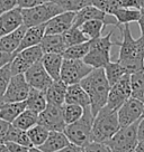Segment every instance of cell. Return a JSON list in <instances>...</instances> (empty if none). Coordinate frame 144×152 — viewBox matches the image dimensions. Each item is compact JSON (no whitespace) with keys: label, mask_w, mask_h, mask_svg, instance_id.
I'll return each instance as SVG.
<instances>
[{"label":"cell","mask_w":144,"mask_h":152,"mask_svg":"<svg viewBox=\"0 0 144 152\" xmlns=\"http://www.w3.org/2000/svg\"><path fill=\"white\" fill-rule=\"evenodd\" d=\"M122 33V42H115L120 47L117 62L128 74L144 69V36L134 39L128 24L118 26Z\"/></svg>","instance_id":"6da1fadb"},{"label":"cell","mask_w":144,"mask_h":152,"mask_svg":"<svg viewBox=\"0 0 144 152\" xmlns=\"http://www.w3.org/2000/svg\"><path fill=\"white\" fill-rule=\"evenodd\" d=\"M80 85L89 96L90 109L95 116L99 112V110L107 104L108 93L111 90V85L106 77L105 69L92 68V71L81 80Z\"/></svg>","instance_id":"7a4b0ae2"},{"label":"cell","mask_w":144,"mask_h":152,"mask_svg":"<svg viewBox=\"0 0 144 152\" xmlns=\"http://www.w3.org/2000/svg\"><path fill=\"white\" fill-rule=\"evenodd\" d=\"M120 129L117 111H113L105 105L94 118L91 132L92 141L106 143Z\"/></svg>","instance_id":"3957f363"},{"label":"cell","mask_w":144,"mask_h":152,"mask_svg":"<svg viewBox=\"0 0 144 152\" xmlns=\"http://www.w3.org/2000/svg\"><path fill=\"white\" fill-rule=\"evenodd\" d=\"M113 31H109L106 36H100L95 39H90V48L87 55L83 57V62L92 68H104L111 61V49L115 45L111 42Z\"/></svg>","instance_id":"277c9868"},{"label":"cell","mask_w":144,"mask_h":152,"mask_svg":"<svg viewBox=\"0 0 144 152\" xmlns=\"http://www.w3.org/2000/svg\"><path fill=\"white\" fill-rule=\"evenodd\" d=\"M94 114L90 106L85 107V112L80 119L71 124H67L63 132L65 133L69 141L81 147H86L88 143L92 141V122Z\"/></svg>","instance_id":"5b68a950"},{"label":"cell","mask_w":144,"mask_h":152,"mask_svg":"<svg viewBox=\"0 0 144 152\" xmlns=\"http://www.w3.org/2000/svg\"><path fill=\"white\" fill-rule=\"evenodd\" d=\"M63 11L64 10L53 1H48L27 9H22L23 24L26 27L46 24L50 19Z\"/></svg>","instance_id":"8992f818"},{"label":"cell","mask_w":144,"mask_h":152,"mask_svg":"<svg viewBox=\"0 0 144 152\" xmlns=\"http://www.w3.org/2000/svg\"><path fill=\"white\" fill-rule=\"evenodd\" d=\"M139 121H136L135 123L131 124L128 126L120 128L106 142L111 152H135V148L139 142L137 138Z\"/></svg>","instance_id":"52a82bcc"},{"label":"cell","mask_w":144,"mask_h":152,"mask_svg":"<svg viewBox=\"0 0 144 152\" xmlns=\"http://www.w3.org/2000/svg\"><path fill=\"white\" fill-rule=\"evenodd\" d=\"M92 67L83 62V59H67L63 58L60 80H62L67 85L80 83L90 72Z\"/></svg>","instance_id":"ba28073f"},{"label":"cell","mask_w":144,"mask_h":152,"mask_svg":"<svg viewBox=\"0 0 144 152\" xmlns=\"http://www.w3.org/2000/svg\"><path fill=\"white\" fill-rule=\"evenodd\" d=\"M131 94H132V90H131L130 74H126L120 81H117L115 84L111 86L106 106L113 111H117L130 99Z\"/></svg>","instance_id":"9c48e42d"},{"label":"cell","mask_w":144,"mask_h":152,"mask_svg":"<svg viewBox=\"0 0 144 152\" xmlns=\"http://www.w3.org/2000/svg\"><path fill=\"white\" fill-rule=\"evenodd\" d=\"M39 123L44 125L48 131H64L67 126L63 118V105L48 104L39 113Z\"/></svg>","instance_id":"30bf717a"},{"label":"cell","mask_w":144,"mask_h":152,"mask_svg":"<svg viewBox=\"0 0 144 152\" xmlns=\"http://www.w3.org/2000/svg\"><path fill=\"white\" fill-rule=\"evenodd\" d=\"M29 90L30 86L26 81L24 74L13 75L2 97L5 102H23L26 100Z\"/></svg>","instance_id":"8fae6325"},{"label":"cell","mask_w":144,"mask_h":152,"mask_svg":"<svg viewBox=\"0 0 144 152\" xmlns=\"http://www.w3.org/2000/svg\"><path fill=\"white\" fill-rule=\"evenodd\" d=\"M144 104L140 101L130 97L124 104L117 110V116L120 128L128 126L139 121L143 115Z\"/></svg>","instance_id":"7c38bea8"},{"label":"cell","mask_w":144,"mask_h":152,"mask_svg":"<svg viewBox=\"0 0 144 152\" xmlns=\"http://www.w3.org/2000/svg\"><path fill=\"white\" fill-rule=\"evenodd\" d=\"M25 78L30 87L36 90L45 91L52 84V77L48 75L46 69L44 68L42 62H39L29 67L27 71L24 73Z\"/></svg>","instance_id":"4fadbf2b"},{"label":"cell","mask_w":144,"mask_h":152,"mask_svg":"<svg viewBox=\"0 0 144 152\" xmlns=\"http://www.w3.org/2000/svg\"><path fill=\"white\" fill-rule=\"evenodd\" d=\"M91 19H99L102 20L104 24L107 25H114L117 26V20L114 16L111 15H107L100 9H98L97 7L94 5L87 6L82 9L78 10L76 12V17H74V21H73V26L74 27H79L81 24H83L87 20H91Z\"/></svg>","instance_id":"5bb4252c"},{"label":"cell","mask_w":144,"mask_h":152,"mask_svg":"<svg viewBox=\"0 0 144 152\" xmlns=\"http://www.w3.org/2000/svg\"><path fill=\"white\" fill-rule=\"evenodd\" d=\"M77 11H63L54 16L45 24V34L48 35H62L73 26Z\"/></svg>","instance_id":"9a60e30c"},{"label":"cell","mask_w":144,"mask_h":152,"mask_svg":"<svg viewBox=\"0 0 144 152\" xmlns=\"http://www.w3.org/2000/svg\"><path fill=\"white\" fill-rule=\"evenodd\" d=\"M23 24V15L19 7L0 15V37L11 33Z\"/></svg>","instance_id":"2e32d148"},{"label":"cell","mask_w":144,"mask_h":152,"mask_svg":"<svg viewBox=\"0 0 144 152\" xmlns=\"http://www.w3.org/2000/svg\"><path fill=\"white\" fill-rule=\"evenodd\" d=\"M26 29H27V27L25 25H22L20 27L13 30L11 33L0 37V49L15 54L19 47L20 43H22V39L24 37Z\"/></svg>","instance_id":"e0dca14e"},{"label":"cell","mask_w":144,"mask_h":152,"mask_svg":"<svg viewBox=\"0 0 144 152\" xmlns=\"http://www.w3.org/2000/svg\"><path fill=\"white\" fill-rule=\"evenodd\" d=\"M44 36H45V24L27 27L24 34V37L22 39V43H20L19 47H18L16 53L20 52L25 48L32 47L35 45H39Z\"/></svg>","instance_id":"ac0fdd59"},{"label":"cell","mask_w":144,"mask_h":152,"mask_svg":"<svg viewBox=\"0 0 144 152\" xmlns=\"http://www.w3.org/2000/svg\"><path fill=\"white\" fill-rule=\"evenodd\" d=\"M70 143L65 133L62 131H50L48 138L42 145H39L43 152H56Z\"/></svg>","instance_id":"d6986e66"},{"label":"cell","mask_w":144,"mask_h":152,"mask_svg":"<svg viewBox=\"0 0 144 152\" xmlns=\"http://www.w3.org/2000/svg\"><path fill=\"white\" fill-rule=\"evenodd\" d=\"M68 85L62 81H53L52 84L48 86L45 91V96L48 104L61 105L62 106L65 103V93H67Z\"/></svg>","instance_id":"ffe728a7"},{"label":"cell","mask_w":144,"mask_h":152,"mask_svg":"<svg viewBox=\"0 0 144 152\" xmlns=\"http://www.w3.org/2000/svg\"><path fill=\"white\" fill-rule=\"evenodd\" d=\"M65 103L67 104H77L82 107L90 106L89 96L86 91L82 88L80 83L68 85L67 93H65Z\"/></svg>","instance_id":"44dd1931"},{"label":"cell","mask_w":144,"mask_h":152,"mask_svg":"<svg viewBox=\"0 0 144 152\" xmlns=\"http://www.w3.org/2000/svg\"><path fill=\"white\" fill-rule=\"evenodd\" d=\"M42 64L44 68L46 69L48 75L52 77L53 81L60 80V74H61V67L63 63L62 54H56V53H46L43 55L42 58Z\"/></svg>","instance_id":"7402d4cb"},{"label":"cell","mask_w":144,"mask_h":152,"mask_svg":"<svg viewBox=\"0 0 144 152\" xmlns=\"http://www.w3.org/2000/svg\"><path fill=\"white\" fill-rule=\"evenodd\" d=\"M25 105H26V109L32 110L34 112H37V113L42 112L48 105L45 92L30 87L28 95L25 100Z\"/></svg>","instance_id":"603a6c76"},{"label":"cell","mask_w":144,"mask_h":152,"mask_svg":"<svg viewBox=\"0 0 144 152\" xmlns=\"http://www.w3.org/2000/svg\"><path fill=\"white\" fill-rule=\"evenodd\" d=\"M41 47L43 49L44 54L46 53H56V54H62L65 50V44L63 40L62 35H48L45 34L42 42H41Z\"/></svg>","instance_id":"cb8c5ba5"},{"label":"cell","mask_w":144,"mask_h":152,"mask_svg":"<svg viewBox=\"0 0 144 152\" xmlns=\"http://www.w3.org/2000/svg\"><path fill=\"white\" fill-rule=\"evenodd\" d=\"M26 110L25 101L23 102H5L0 109V119L13 123L17 116Z\"/></svg>","instance_id":"d4e9b609"},{"label":"cell","mask_w":144,"mask_h":152,"mask_svg":"<svg viewBox=\"0 0 144 152\" xmlns=\"http://www.w3.org/2000/svg\"><path fill=\"white\" fill-rule=\"evenodd\" d=\"M130 80L132 90L131 97L144 103V69L130 74Z\"/></svg>","instance_id":"484cf974"},{"label":"cell","mask_w":144,"mask_h":152,"mask_svg":"<svg viewBox=\"0 0 144 152\" xmlns=\"http://www.w3.org/2000/svg\"><path fill=\"white\" fill-rule=\"evenodd\" d=\"M37 123H39V113L34 112L32 110L26 109L17 116V119L11 124L20 130L27 131L28 129H30Z\"/></svg>","instance_id":"4316f807"},{"label":"cell","mask_w":144,"mask_h":152,"mask_svg":"<svg viewBox=\"0 0 144 152\" xmlns=\"http://www.w3.org/2000/svg\"><path fill=\"white\" fill-rule=\"evenodd\" d=\"M106 25L104 24L102 20L99 19H91V20H87L83 24L79 26V28L82 33L86 35V37L90 39H95L101 36L102 29L105 28Z\"/></svg>","instance_id":"83f0119b"},{"label":"cell","mask_w":144,"mask_h":152,"mask_svg":"<svg viewBox=\"0 0 144 152\" xmlns=\"http://www.w3.org/2000/svg\"><path fill=\"white\" fill-rule=\"evenodd\" d=\"M140 9H134V8H125V7H120L118 10H116L114 14V17L117 20V27L120 25L130 24V23H134L137 21L140 18Z\"/></svg>","instance_id":"f1b7e54d"},{"label":"cell","mask_w":144,"mask_h":152,"mask_svg":"<svg viewBox=\"0 0 144 152\" xmlns=\"http://www.w3.org/2000/svg\"><path fill=\"white\" fill-rule=\"evenodd\" d=\"M5 142L19 143L22 145H25V147H28V148L33 147V144H32V142H30V140L28 138L27 131H24V130H20V129L16 128L13 124H11L9 131H8L7 135H6Z\"/></svg>","instance_id":"f546056e"},{"label":"cell","mask_w":144,"mask_h":152,"mask_svg":"<svg viewBox=\"0 0 144 152\" xmlns=\"http://www.w3.org/2000/svg\"><path fill=\"white\" fill-rule=\"evenodd\" d=\"M89 48H90V42L87 40L85 43L67 47L65 50L62 53V56L67 59H83V57L89 52Z\"/></svg>","instance_id":"4dcf8cb0"},{"label":"cell","mask_w":144,"mask_h":152,"mask_svg":"<svg viewBox=\"0 0 144 152\" xmlns=\"http://www.w3.org/2000/svg\"><path fill=\"white\" fill-rule=\"evenodd\" d=\"M105 74L106 77H107V81L109 83V85H113L115 84L117 81H120V78L123 77L124 75L128 74L126 69L124 67L120 65L118 62H109L105 67Z\"/></svg>","instance_id":"1f68e13d"},{"label":"cell","mask_w":144,"mask_h":152,"mask_svg":"<svg viewBox=\"0 0 144 152\" xmlns=\"http://www.w3.org/2000/svg\"><path fill=\"white\" fill-rule=\"evenodd\" d=\"M48 129L45 128L42 124H35L34 126H32L30 129L27 130V134H28V138L30 140V142L33 144V147H39L44 143V141L48 138Z\"/></svg>","instance_id":"d6a6232c"},{"label":"cell","mask_w":144,"mask_h":152,"mask_svg":"<svg viewBox=\"0 0 144 152\" xmlns=\"http://www.w3.org/2000/svg\"><path fill=\"white\" fill-rule=\"evenodd\" d=\"M17 54H19L25 62L27 63L29 66H32L34 64H36V63L42 61L44 52L42 47H41V45H35V46H32V47L25 48L23 50L18 52Z\"/></svg>","instance_id":"836d02e7"},{"label":"cell","mask_w":144,"mask_h":152,"mask_svg":"<svg viewBox=\"0 0 144 152\" xmlns=\"http://www.w3.org/2000/svg\"><path fill=\"white\" fill-rule=\"evenodd\" d=\"M62 37L67 47L72 46V45L85 43L87 40H89L86 37V35L80 30V28L79 27H74V26H72L71 28H69L67 31H64L62 34Z\"/></svg>","instance_id":"e575fe53"},{"label":"cell","mask_w":144,"mask_h":152,"mask_svg":"<svg viewBox=\"0 0 144 152\" xmlns=\"http://www.w3.org/2000/svg\"><path fill=\"white\" fill-rule=\"evenodd\" d=\"M85 112V107L77 104H67L63 105V118L65 124H71L81 118Z\"/></svg>","instance_id":"d590c367"},{"label":"cell","mask_w":144,"mask_h":152,"mask_svg":"<svg viewBox=\"0 0 144 152\" xmlns=\"http://www.w3.org/2000/svg\"><path fill=\"white\" fill-rule=\"evenodd\" d=\"M64 11H78L87 6L92 5L94 0H52Z\"/></svg>","instance_id":"8d00e7d4"},{"label":"cell","mask_w":144,"mask_h":152,"mask_svg":"<svg viewBox=\"0 0 144 152\" xmlns=\"http://www.w3.org/2000/svg\"><path fill=\"white\" fill-rule=\"evenodd\" d=\"M92 5L97 7L98 9L104 11L107 15H111L114 16L116 10H118L122 6V1L120 0H94Z\"/></svg>","instance_id":"74e56055"},{"label":"cell","mask_w":144,"mask_h":152,"mask_svg":"<svg viewBox=\"0 0 144 152\" xmlns=\"http://www.w3.org/2000/svg\"><path fill=\"white\" fill-rule=\"evenodd\" d=\"M11 69H10V63L0 68V95L2 96L6 92V88L9 84L11 78Z\"/></svg>","instance_id":"f35d334b"},{"label":"cell","mask_w":144,"mask_h":152,"mask_svg":"<svg viewBox=\"0 0 144 152\" xmlns=\"http://www.w3.org/2000/svg\"><path fill=\"white\" fill-rule=\"evenodd\" d=\"M85 150L86 152H111V150L106 143L95 142V141L88 143L85 147Z\"/></svg>","instance_id":"ab89813d"},{"label":"cell","mask_w":144,"mask_h":152,"mask_svg":"<svg viewBox=\"0 0 144 152\" xmlns=\"http://www.w3.org/2000/svg\"><path fill=\"white\" fill-rule=\"evenodd\" d=\"M17 7V0H0V15Z\"/></svg>","instance_id":"60d3db41"},{"label":"cell","mask_w":144,"mask_h":152,"mask_svg":"<svg viewBox=\"0 0 144 152\" xmlns=\"http://www.w3.org/2000/svg\"><path fill=\"white\" fill-rule=\"evenodd\" d=\"M10 126H11V123L7 122L5 120L0 119V143L5 142V139L7 133L9 131Z\"/></svg>","instance_id":"b9f144b4"},{"label":"cell","mask_w":144,"mask_h":152,"mask_svg":"<svg viewBox=\"0 0 144 152\" xmlns=\"http://www.w3.org/2000/svg\"><path fill=\"white\" fill-rule=\"evenodd\" d=\"M14 57H15L14 53H8L2 50V49H0V68L4 67L5 65H7V64H9L13 61Z\"/></svg>","instance_id":"7bdbcfd3"},{"label":"cell","mask_w":144,"mask_h":152,"mask_svg":"<svg viewBox=\"0 0 144 152\" xmlns=\"http://www.w3.org/2000/svg\"><path fill=\"white\" fill-rule=\"evenodd\" d=\"M6 147L9 149L11 152H28V147H25L19 143H15V142H5Z\"/></svg>","instance_id":"ee69618b"},{"label":"cell","mask_w":144,"mask_h":152,"mask_svg":"<svg viewBox=\"0 0 144 152\" xmlns=\"http://www.w3.org/2000/svg\"><path fill=\"white\" fill-rule=\"evenodd\" d=\"M56 152H86V150H85V147L70 142L68 145H65L64 148H62L61 150H59Z\"/></svg>","instance_id":"f6af8a7d"},{"label":"cell","mask_w":144,"mask_h":152,"mask_svg":"<svg viewBox=\"0 0 144 152\" xmlns=\"http://www.w3.org/2000/svg\"><path fill=\"white\" fill-rule=\"evenodd\" d=\"M37 5H39L37 0H17V7H19L20 9H27Z\"/></svg>","instance_id":"bcb514c9"},{"label":"cell","mask_w":144,"mask_h":152,"mask_svg":"<svg viewBox=\"0 0 144 152\" xmlns=\"http://www.w3.org/2000/svg\"><path fill=\"white\" fill-rule=\"evenodd\" d=\"M122 6L125 8H134V9H141L137 0H120Z\"/></svg>","instance_id":"7dc6e473"},{"label":"cell","mask_w":144,"mask_h":152,"mask_svg":"<svg viewBox=\"0 0 144 152\" xmlns=\"http://www.w3.org/2000/svg\"><path fill=\"white\" fill-rule=\"evenodd\" d=\"M137 138H139V140L144 138V116L141 118L139 121V125H137Z\"/></svg>","instance_id":"c3c4849f"},{"label":"cell","mask_w":144,"mask_h":152,"mask_svg":"<svg viewBox=\"0 0 144 152\" xmlns=\"http://www.w3.org/2000/svg\"><path fill=\"white\" fill-rule=\"evenodd\" d=\"M140 18L137 20V24L140 26V29H141V36H144V9H140Z\"/></svg>","instance_id":"681fc988"},{"label":"cell","mask_w":144,"mask_h":152,"mask_svg":"<svg viewBox=\"0 0 144 152\" xmlns=\"http://www.w3.org/2000/svg\"><path fill=\"white\" fill-rule=\"evenodd\" d=\"M135 152H144V138L139 140L137 145L135 148Z\"/></svg>","instance_id":"f907efd6"},{"label":"cell","mask_w":144,"mask_h":152,"mask_svg":"<svg viewBox=\"0 0 144 152\" xmlns=\"http://www.w3.org/2000/svg\"><path fill=\"white\" fill-rule=\"evenodd\" d=\"M0 152H11V151L6 147L5 143H0Z\"/></svg>","instance_id":"816d5d0a"},{"label":"cell","mask_w":144,"mask_h":152,"mask_svg":"<svg viewBox=\"0 0 144 152\" xmlns=\"http://www.w3.org/2000/svg\"><path fill=\"white\" fill-rule=\"evenodd\" d=\"M28 152H43V151L37 147H32L28 149Z\"/></svg>","instance_id":"f5cc1de1"},{"label":"cell","mask_w":144,"mask_h":152,"mask_svg":"<svg viewBox=\"0 0 144 152\" xmlns=\"http://www.w3.org/2000/svg\"><path fill=\"white\" fill-rule=\"evenodd\" d=\"M139 1V5L141 9H144V0H137Z\"/></svg>","instance_id":"db71d44e"},{"label":"cell","mask_w":144,"mask_h":152,"mask_svg":"<svg viewBox=\"0 0 144 152\" xmlns=\"http://www.w3.org/2000/svg\"><path fill=\"white\" fill-rule=\"evenodd\" d=\"M4 103H5V101H4V97L0 95V109H1V106L4 105Z\"/></svg>","instance_id":"11a10c76"},{"label":"cell","mask_w":144,"mask_h":152,"mask_svg":"<svg viewBox=\"0 0 144 152\" xmlns=\"http://www.w3.org/2000/svg\"><path fill=\"white\" fill-rule=\"evenodd\" d=\"M143 104H144V103H143ZM143 116H144V107H143V115H142V118H143Z\"/></svg>","instance_id":"9f6ffc18"},{"label":"cell","mask_w":144,"mask_h":152,"mask_svg":"<svg viewBox=\"0 0 144 152\" xmlns=\"http://www.w3.org/2000/svg\"><path fill=\"white\" fill-rule=\"evenodd\" d=\"M143 65H144V59H143Z\"/></svg>","instance_id":"6f0895ef"}]
</instances>
